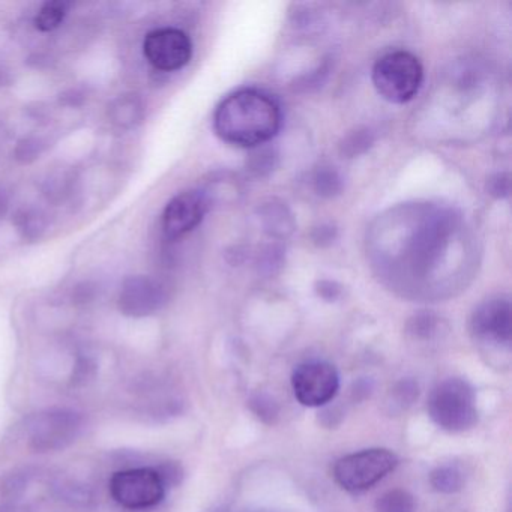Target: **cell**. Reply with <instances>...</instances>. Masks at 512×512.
<instances>
[{
  "instance_id": "2e32d148",
  "label": "cell",
  "mask_w": 512,
  "mask_h": 512,
  "mask_svg": "<svg viewBox=\"0 0 512 512\" xmlns=\"http://www.w3.org/2000/svg\"><path fill=\"white\" fill-rule=\"evenodd\" d=\"M392 398H394V406L406 409L415 398H418V385L413 380H401L392 391Z\"/></svg>"
},
{
  "instance_id": "9c48e42d",
  "label": "cell",
  "mask_w": 512,
  "mask_h": 512,
  "mask_svg": "<svg viewBox=\"0 0 512 512\" xmlns=\"http://www.w3.org/2000/svg\"><path fill=\"white\" fill-rule=\"evenodd\" d=\"M208 199L200 191H185L164 209L163 229L167 238L178 239L193 232L208 211Z\"/></svg>"
},
{
  "instance_id": "8992f818",
  "label": "cell",
  "mask_w": 512,
  "mask_h": 512,
  "mask_svg": "<svg viewBox=\"0 0 512 512\" xmlns=\"http://www.w3.org/2000/svg\"><path fill=\"white\" fill-rule=\"evenodd\" d=\"M166 485L152 467L121 470L110 481L113 499L128 509H148L163 502Z\"/></svg>"
},
{
  "instance_id": "ac0fdd59",
  "label": "cell",
  "mask_w": 512,
  "mask_h": 512,
  "mask_svg": "<svg viewBox=\"0 0 512 512\" xmlns=\"http://www.w3.org/2000/svg\"><path fill=\"white\" fill-rule=\"evenodd\" d=\"M59 490H61L62 499L67 500L73 506H88V503L92 500L91 493L83 485H62Z\"/></svg>"
},
{
  "instance_id": "ba28073f",
  "label": "cell",
  "mask_w": 512,
  "mask_h": 512,
  "mask_svg": "<svg viewBox=\"0 0 512 512\" xmlns=\"http://www.w3.org/2000/svg\"><path fill=\"white\" fill-rule=\"evenodd\" d=\"M143 52L149 64L157 70L176 71L190 62L193 44L190 37L179 29H157L146 37Z\"/></svg>"
},
{
  "instance_id": "7402d4cb",
  "label": "cell",
  "mask_w": 512,
  "mask_h": 512,
  "mask_svg": "<svg viewBox=\"0 0 512 512\" xmlns=\"http://www.w3.org/2000/svg\"><path fill=\"white\" fill-rule=\"evenodd\" d=\"M94 371L95 365L91 359L85 358V356H83V358H79L76 367H74L73 382L76 383V385L86 382V380L91 379Z\"/></svg>"
},
{
  "instance_id": "8fae6325",
  "label": "cell",
  "mask_w": 512,
  "mask_h": 512,
  "mask_svg": "<svg viewBox=\"0 0 512 512\" xmlns=\"http://www.w3.org/2000/svg\"><path fill=\"white\" fill-rule=\"evenodd\" d=\"M472 332L479 340L511 343V305L505 299H491L482 304L472 317Z\"/></svg>"
},
{
  "instance_id": "4fadbf2b",
  "label": "cell",
  "mask_w": 512,
  "mask_h": 512,
  "mask_svg": "<svg viewBox=\"0 0 512 512\" xmlns=\"http://www.w3.org/2000/svg\"><path fill=\"white\" fill-rule=\"evenodd\" d=\"M430 484L437 493L452 494L463 488L464 476L457 467L442 466L431 472Z\"/></svg>"
},
{
  "instance_id": "30bf717a",
  "label": "cell",
  "mask_w": 512,
  "mask_h": 512,
  "mask_svg": "<svg viewBox=\"0 0 512 512\" xmlns=\"http://www.w3.org/2000/svg\"><path fill=\"white\" fill-rule=\"evenodd\" d=\"M167 292L160 281L151 277H131L119 293V310L128 317H146L160 310Z\"/></svg>"
},
{
  "instance_id": "603a6c76",
  "label": "cell",
  "mask_w": 512,
  "mask_h": 512,
  "mask_svg": "<svg viewBox=\"0 0 512 512\" xmlns=\"http://www.w3.org/2000/svg\"><path fill=\"white\" fill-rule=\"evenodd\" d=\"M319 295L331 301V299H335L340 295V287L335 286L331 281H322L320 283Z\"/></svg>"
},
{
  "instance_id": "9a60e30c",
  "label": "cell",
  "mask_w": 512,
  "mask_h": 512,
  "mask_svg": "<svg viewBox=\"0 0 512 512\" xmlns=\"http://www.w3.org/2000/svg\"><path fill=\"white\" fill-rule=\"evenodd\" d=\"M67 10L68 5L64 2H59V0L47 2L38 13L37 19H35V26H37L38 31L52 32L58 29L64 22L65 16H67Z\"/></svg>"
},
{
  "instance_id": "5bb4252c",
  "label": "cell",
  "mask_w": 512,
  "mask_h": 512,
  "mask_svg": "<svg viewBox=\"0 0 512 512\" xmlns=\"http://www.w3.org/2000/svg\"><path fill=\"white\" fill-rule=\"evenodd\" d=\"M415 497L409 491L395 488L377 499L376 512H415Z\"/></svg>"
},
{
  "instance_id": "6da1fadb",
  "label": "cell",
  "mask_w": 512,
  "mask_h": 512,
  "mask_svg": "<svg viewBox=\"0 0 512 512\" xmlns=\"http://www.w3.org/2000/svg\"><path fill=\"white\" fill-rule=\"evenodd\" d=\"M283 116L277 101L257 89H241L215 110L217 136L238 148H256L277 136Z\"/></svg>"
},
{
  "instance_id": "d6986e66",
  "label": "cell",
  "mask_w": 512,
  "mask_h": 512,
  "mask_svg": "<svg viewBox=\"0 0 512 512\" xmlns=\"http://www.w3.org/2000/svg\"><path fill=\"white\" fill-rule=\"evenodd\" d=\"M40 140L37 139H25L19 143L16 149V158L22 163H31V161L37 160L38 155L41 154Z\"/></svg>"
},
{
  "instance_id": "7a4b0ae2",
  "label": "cell",
  "mask_w": 512,
  "mask_h": 512,
  "mask_svg": "<svg viewBox=\"0 0 512 512\" xmlns=\"http://www.w3.org/2000/svg\"><path fill=\"white\" fill-rule=\"evenodd\" d=\"M428 415L434 424L451 433L469 430L478 422L476 395L464 379H446L428 397Z\"/></svg>"
},
{
  "instance_id": "277c9868",
  "label": "cell",
  "mask_w": 512,
  "mask_h": 512,
  "mask_svg": "<svg viewBox=\"0 0 512 512\" xmlns=\"http://www.w3.org/2000/svg\"><path fill=\"white\" fill-rule=\"evenodd\" d=\"M397 464V455L389 449H364L340 458L334 466V479L343 490L361 493L394 472Z\"/></svg>"
},
{
  "instance_id": "3957f363",
  "label": "cell",
  "mask_w": 512,
  "mask_h": 512,
  "mask_svg": "<svg viewBox=\"0 0 512 512\" xmlns=\"http://www.w3.org/2000/svg\"><path fill=\"white\" fill-rule=\"evenodd\" d=\"M424 82V68L409 52L388 53L374 64L373 85L383 100L406 104L418 95Z\"/></svg>"
},
{
  "instance_id": "cb8c5ba5",
  "label": "cell",
  "mask_w": 512,
  "mask_h": 512,
  "mask_svg": "<svg viewBox=\"0 0 512 512\" xmlns=\"http://www.w3.org/2000/svg\"><path fill=\"white\" fill-rule=\"evenodd\" d=\"M8 209V199L4 191L0 190V217H4Z\"/></svg>"
},
{
  "instance_id": "e0dca14e",
  "label": "cell",
  "mask_w": 512,
  "mask_h": 512,
  "mask_svg": "<svg viewBox=\"0 0 512 512\" xmlns=\"http://www.w3.org/2000/svg\"><path fill=\"white\" fill-rule=\"evenodd\" d=\"M314 184H316V190L322 196H334L341 190L340 178L334 170H322V172L317 173Z\"/></svg>"
},
{
  "instance_id": "7c38bea8",
  "label": "cell",
  "mask_w": 512,
  "mask_h": 512,
  "mask_svg": "<svg viewBox=\"0 0 512 512\" xmlns=\"http://www.w3.org/2000/svg\"><path fill=\"white\" fill-rule=\"evenodd\" d=\"M145 116V106L137 95L127 94L116 98L109 106V119L122 130L137 127Z\"/></svg>"
},
{
  "instance_id": "44dd1931",
  "label": "cell",
  "mask_w": 512,
  "mask_h": 512,
  "mask_svg": "<svg viewBox=\"0 0 512 512\" xmlns=\"http://www.w3.org/2000/svg\"><path fill=\"white\" fill-rule=\"evenodd\" d=\"M154 469L157 470L166 488L173 487V485H178L181 482L182 469L176 463H170L169 461V463L160 464V466L154 467Z\"/></svg>"
},
{
  "instance_id": "5b68a950",
  "label": "cell",
  "mask_w": 512,
  "mask_h": 512,
  "mask_svg": "<svg viewBox=\"0 0 512 512\" xmlns=\"http://www.w3.org/2000/svg\"><path fill=\"white\" fill-rule=\"evenodd\" d=\"M82 427V415L74 410H46L29 422V445L37 452L62 451L79 437Z\"/></svg>"
},
{
  "instance_id": "52a82bcc",
  "label": "cell",
  "mask_w": 512,
  "mask_h": 512,
  "mask_svg": "<svg viewBox=\"0 0 512 512\" xmlns=\"http://www.w3.org/2000/svg\"><path fill=\"white\" fill-rule=\"evenodd\" d=\"M296 400L305 407H322L331 403L340 389L337 368L325 361H308L292 374Z\"/></svg>"
},
{
  "instance_id": "d4e9b609",
  "label": "cell",
  "mask_w": 512,
  "mask_h": 512,
  "mask_svg": "<svg viewBox=\"0 0 512 512\" xmlns=\"http://www.w3.org/2000/svg\"><path fill=\"white\" fill-rule=\"evenodd\" d=\"M10 82V74H8L4 68H0V88H4V86H7Z\"/></svg>"
},
{
  "instance_id": "ffe728a7",
  "label": "cell",
  "mask_w": 512,
  "mask_h": 512,
  "mask_svg": "<svg viewBox=\"0 0 512 512\" xmlns=\"http://www.w3.org/2000/svg\"><path fill=\"white\" fill-rule=\"evenodd\" d=\"M19 226L28 238H37L44 229L43 218L34 212H25L20 217Z\"/></svg>"
}]
</instances>
